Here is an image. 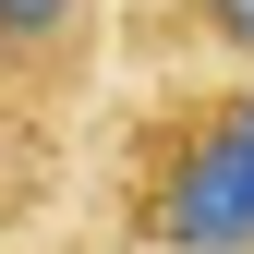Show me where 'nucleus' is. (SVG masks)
Segmentation results:
<instances>
[{
  "instance_id": "obj_1",
  "label": "nucleus",
  "mask_w": 254,
  "mask_h": 254,
  "mask_svg": "<svg viewBox=\"0 0 254 254\" xmlns=\"http://www.w3.org/2000/svg\"><path fill=\"white\" fill-rule=\"evenodd\" d=\"M121 254H254V73L157 85L109 170Z\"/></svg>"
},
{
  "instance_id": "obj_2",
  "label": "nucleus",
  "mask_w": 254,
  "mask_h": 254,
  "mask_svg": "<svg viewBox=\"0 0 254 254\" xmlns=\"http://www.w3.org/2000/svg\"><path fill=\"white\" fill-rule=\"evenodd\" d=\"M109 49V0H0V109L49 121L61 97H85Z\"/></svg>"
},
{
  "instance_id": "obj_3",
  "label": "nucleus",
  "mask_w": 254,
  "mask_h": 254,
  "mask_svg": "<svg viewBox=\"0 0 254 254\" xmlns=\"http://www.w3.org/2000/svg\"><path fill=\"white\" fill-rule=\"evenodd\" d=\"M133 49L170 85L194 73H254V0H133Z\"/></svg>"
},
{
  "instance_id": "obj_4",
  "label": "nucleus",
  "mask_w": 254,
  "mask_h": 254,
  "mask_svg": "<svg viewBox=\"0 0 254 254\" xmlns=\"http://www.w3.org/2000/svg\"><path fill=\"white\" fill-rule=\"evenodd\" d=\"M37 194H49V121L0 109V218H12V206H37Z\"/></svg>"
}]
</instances>
